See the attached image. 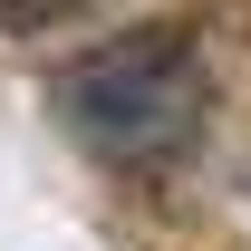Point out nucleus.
Returning <instances> with one entry per match:
<instances>
[{
  "label": "nucleus",
  "instance_id": "obj_1",
  "mask_svg": "<svg viewBox=\"0 0 251 251\" xmlns=\"http://www.w3.org/2000/svg\"><path fill=\"white\" fill-rule=\"evenodd\" d=\"M49 116L77 145H97L106 164H174L213 116L203 39L184 20H155V29H126L87 58L49 68Z\"/></svg>",
  "mask_w": 251,
  "mask_h": 251
}]
</instances>
